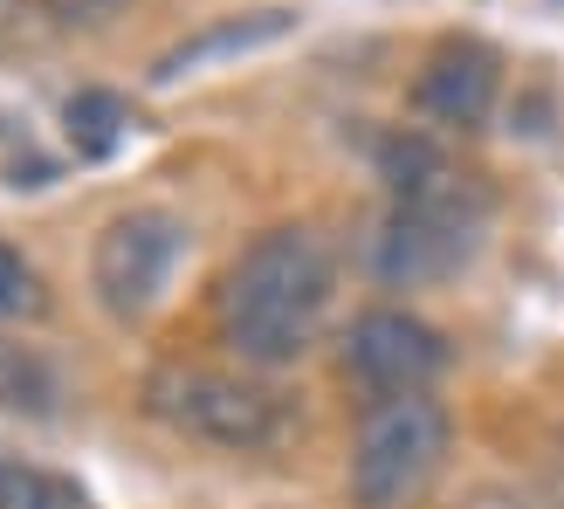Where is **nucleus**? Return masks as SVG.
<instances>
[{"mask_svg": "<svg viewBox=\"0 0 564 509\" xmlns=\"http://www.w3.org/2000/svg\"><path fill=\"white\" fill-rule=\"evenodd\" d=\"M28 8V0H0V21H8V14H21Z\"/></svg>", "mask_w": 564, "mask_h": 509, "instance_id": "nucleus-15", "label": "nucleus"}, {"mask_svg": "<svg viewBox=\"0 0 564 509\" xmlns=\"http://www.w3.org/2000/svg\"><path fill=\"white\" fill-rule=\"evenodd\" d=\"M496 97H502V55L482 35H441L420 69L406 83V104L413 118L441 131V138H462V131H482L496 118Z\"/></svg>", "mask_w": 564, "mask_h": 509, "instance_id": "nucleus-7", "label": "nucleus"}, {"mask_svg": "<svg viewBox=\"0 0 564 509\" xmlns=\"http://www.w3.org/2000/svg\"><path fill=\"white\" fill-rule=\"evenodd\" d=\"M455 509H544V502H538V496H523L517 483H475Z\"/></svg>", "mask_w": 564, "mask_h": 509, "instance_id": "nucleus-14", "label": "nucleus"}, {"mask_svg": "<svg viewBox=\"0 0 564 509\" xmlns=\"http://www.w3.org/2000/svg\"><path fill=\"white\" fill-rule=\"evenodd\" d=\"M131 124H138V110H131V97H118V90H76L69 104H63V131H69V145L83 152V159H110L131 138Z\"/></svg>", "mask_w": 564, "mask_h": 509, "instance_id": "nucleus-10", "label": "nucleus"}, {"mask_svg": "<svg viewBox=\"0 0 564 509\" xmlns=\"http://www.w3.org/2000/svg\"><path fill=\"white\" fill-rule=\"evenodd\" d=\"M379 180H386V214L372 241H365V269L386 290H434V282L462 275L482 235L496 220V193L482 173L441 145L427 131H386L379 138Z\"/></svg>", "mask_w": 564, "mask_h": 509, "instance_id": "nucleus-1", "label": "nucleus"}, {"mask_svg": "<svg viewBox=\"0 0 564 509\" xmlns=\"http://www.w3.org/2000/svg\"><path fill=\"white\" fill-rule=\"evenodd\" d=\"M0 509H97V502L76 475L14 455V462H0Z\"/></svg>", "mask_w": 564, "mask_h": 509, "instance_id": "nucleus-11", "label": "nucleus"}, {"mask_svg": "<svg viewBox=\"0 0 564 509\" xmlns=\"http://www.w3.org/2000/svg\"><path fill=\"white\" fill-rule=\"evenodd\" d=\"M345 379L365 386V400H386V392H434V379L447 372V337L413 317L400 303H372L345 324Z\"/></svg>", "mask_w": 564, "mask_h": 509, "instance_id": "nucleus-6", "label": "nucleus"}, {"mask_svg": "<svg viewBox=\"0 0 564 509\" xmlns=\"http://www.w3.org/2000/svg\"><path fill=\"white\" fill-rule=\"evenodd\" d=\"M48 317V282L14 241H0V324H42Z\"/></svg>", "mask_w": 564, "mask_h": 509, "instance_id": "nucleus-12", "label": "nucleus"}, {"mask_svg": "<svg viewBox=\"0 0 564 509\" xmlns=\"http://www.w3.org/2000/svg\"><path fill=\"white\" fill-rule=\"evenodd\" d=\"M63 407V372L42 345L0 337V413H28V420H55Z\"/></svg>", "mask_w": 564, "mask_h": 509, "instance_id": "nucleus-9", "label": "nucleus"}, {"mask_svg": "<svg viewBox=\"0 0 564 509\" xmlns=\"http://www.w3.org/2000/svg\"><path fill=\"white\" fill-rule=\"evenodd\" d=\"M296 8H256V14H228V21H207L193 28L186 42H173L152 63V83H180V76H200L214 63H235V55H256V48H275L282 35H296Z\"/></svg>", "mask_w": 564, "mask_h": 509, "instance_id": "nucleus-8", "label": "nucleus"}, {"mask_svg": "<svg viewBox=\"0 0 564 509\" xmlns=\"http://www.w3.org/2000/svg\"><path fill=\"white\" fill-rule=\"evenodd\" d=\"M186 262V220L173 207H124L90 241V296L110 324H145Z\"/></svg>", "mask_w": 564, "mask_h": 509, "instance_id": "nucleus-5", "label": "nucleus"}, {"mask_svg": "<svg viewBox=\"0 0 564 509\" xmlns=\"http://www.w3.org/2000/svg\"><path fill=\"white\" fill-rule=\"evenodd\" d=\"M455 455V420L434 392H386L358 407L351 427V462H345V496L351 509H413L441 483Z\"/></svg>", "mask_w": 564, "mask_h": 509, "instance_id": "nucleus-4", "label": "nucleus"}, {"mask_svg": "<svg viewBox=\"0 0 564 509\" xmlns=\"http://www.w3.org/2000/svg\"><path fill=\"white\" fill-rule=\"evenodd\" d=\"M35 8L55 28H83V35H90V28H110V21L124 14V0H35Z\"/></svg>", "mask_w": 564, "mask_h": 509, "instance_id": "nucleus-13", "label": "nucleus"}, {"mask_svg": "<svg viewBox=\"0 0 564 509\" xmlns=\"http://www.w3.org/2000/svg\"><path fill=\"white\" fill-rule=\"evenodd\" d=\"M337 296V248L317 220H275L214 282V345L248 372H290L324 337Z\"/></svg>", "mask_w": 564, "mask_h": 509, "instance_id": "nucleus-2", "label": "nucleus"}, {"mask_svg": "<svg viewBox=\"0 0 564 509\" xmlns=\"http://www.w3.org/2000/svg\"><path fill=\"white\" fill-rule=\"evenodd\" d=\"M145 413L165 434H180L214 455H275L290 434H303L296 400L275 379L248 365H207V358H159L138 386Z\"/></svg>", "mask_w": 564, "mask_h": 509, "instance_id": "nucleus-3", "label": "nucleus"}]
</instances>
